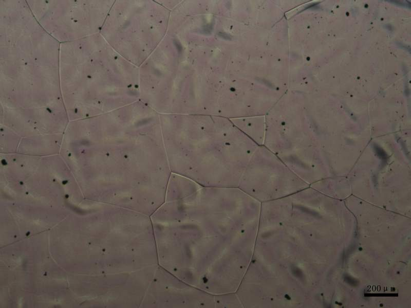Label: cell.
Masks as SVG:
<instances>
[{
	"instance_id": "6da1fadb",
	"label": "cell",
	"mask_w": 411,
	"mask_h": 308,
	"mask_svg": "<svg viewBox=\"0 0 411 308\" xmlns=\"http://www.w3.org/2000/svg\"><path fill=\"white\" fill-rule=\"evenodd\" d=\"M162 133L170 167L202 187H238L258 147L220 116L197 115Z\"/></svg>"
},
{
	"instance_id": "7a4b0ae2",
	"label": "cell",
	"mask_w": 411,
	"mask_h": 308,
	"mask_svg": "<svg viewBox=\"0 0 411 308\" xmlns=\"http://www.w3.org/2000/svg\"><path fill=\"white\" fill-rule=\"evenodd\" d=\"M296 174L264 146L255 150L239 187L260 203L291 195L301 183Z\"/></svg>"
},
{
	"instance_id": "3957f363",
	"label": "cell",
	"mask_w": 411,
	"mask_h": 308,
	"mask_svg": "<svg viewBox=\"0 0 411 308\" xmlns=\"http://www.w3.org/2000/svg\"><path fill=\"white\" fill-rule=\"evenodd\" d=\"M233 124L258 146H264L266 123L265 116H252L230 119Z\"/></svg>"
}]
</instances>
